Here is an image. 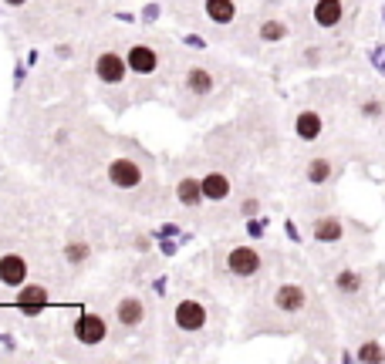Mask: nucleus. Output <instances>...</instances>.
Listing matches in <instances>:
<instances>
[{
    "mask_svg": "<svg viewBox=\"0 0 385 364\" xmlns=\"http://www.w3.org/2000/svg\"><path fill=\"white\" fill-rule=\"evenodd\" d=\"M105 175H108V182L115 189H135L142 182V166L135 159H129V155H118V159L108 162V173Z\"/></svg>",
    "mask_w": 385,
    "mask_h": 364,
    "instance_id": "f257e3e1",
    "label": "nucleus"
},
{
    "mask_svg": "<svg viewBox=\"0 0 385 364\" xmlns=\"http://www.w3.org/2000/svg\"><path fill=\"white\" fill-rule=\"evenodd\" d=\"M95 78L102 85H122L129 78V61L118 51H102L95 58Z\"/></svg>",
    "mask_w": 385,
    "mask_h": 364,
    "instance_id": "f03ea898",
    "label": "nucleus"
},
{
    "mask_svg": "<svg viewBox=\"0 0 385 364\" xmlns=\"http://www.w3.org/2000/svg\"><path fill=\"white\" fill-rule=\"evenodd\" d=\"M173 321L179 330H186V334H196V330H203L206 321H210V314H206V307L200 304V300H179L173 310Z\"/></svg>",
    "mask_w": 385,
    "mask_h": 364,
    "instance_id": "7ed1b4c3",
    "label": "nucleus"
},
{
    "mask_svg": "<svg viewBox=\"0 0 385 364\" xmlns=\"http://www.w3.org/2000/svg\"><path fill=\"white\" fill-rule=\"evenodd\" d=\"M108 337V324H105V317H98V314H78L75 321V341L85 347H95L102 344Z\"/></svg>",
    "mask_w": 385,
    "mask_h": 364,
    "instance_id": "20e7f679",
    "label": "nucleus"
},
{
    "mask_svg": "<svg viewBox=\"0 0 385 364\" xmlns=\"http://www.w3.org/2000/svg\"><path fill=\"white\" fill-rule=\"evenodd\" d=\"M260 267H264V260H260V253L253 247H233L227 253V270L233 277H253Z\"/></svg>",
    "mask_w": 385,
    "mask_h": 364,
    "instance_id": "39448f33",
    "label": "nucleus"
},
{
    "mask_svg": "<svg viewBox=\"0 0 385 364\" xmlns=\"http://www.w3.org/2000/svg\"><path fill=\"white\" fill-rule=\"evenodd\" d=\"M0 284L10 290H20L27 284V260L20 253H4L0 256Z\"/></svg>",
    "mask_w": 385,
    "mask_h": 364,
    "instance_id": "423d86ee",
    "label": "nucleus"
},
{
    "mask_svg": "<svg viewBox=\"0 0 385 364\" xmlns=\"http://www.w3.org/2000/svg\"><path fill=\"white\" fill-rule=\"evenodd\" d=\"M48 304H51V293H48L44 287H38V284H24V287H20L18 310L24 314V317H38V314H44Z\"/></svg>",
    "mask_w": 385,
    "mask_h": 364,
    "instance_id": "0eeeda50",
    "label": "nucleus"
},
{
    "mask_svg": "<svg viewBox=\"0 0 385 364\" xmlns=\"http://www.w3.org/2000/svg\"><path fill=\"white\" fill-rule=\"evenodd\" d=\"M125 61H129V71L132 75H155V68H159V54H155V48H149V44H132Z\"/></svg>",
    "mask_w": 385,
    "mask_h": 364,
    "instance_id": "6e6552de",
    "label": "nucleus"
},
{
    "mask_svg": "<svg viewBox=\"0 0 385 364\" xmlns=\"http://www.w3.org/2000/svg\"><path fill=\"white\" fill-rule=\"evenodd\" d=\"M311 17H314V24H318V27L331 31V27H338V24H342V17H345V3H342V0H314Z\"/></svg>",
    "mask_w": 385,
    "mask_h": 364,
    "instance_id": "1a4fd4ad",
    "label": "nucleus"
},
{
    "mask_svg": "<svg viewBox=\"0 0 385 364\" xmlns=\"http://www.w3.org/2000/svg\"><path fill=\"white\" fill-rule=\"evenodd\" d=\"M274 304H277V310H284V314H298L301 307L308 304V293H304V287H298V284H281L277 293H274Z\"/></svg>",
    "mask_w": 385,
    "mask_h": 364,
    "instance_id": "9d476101",
    "label": "nucleus"
},
{
    "mask_svg": "<svg viewBox=\"0 0 385 364\" xmlns=\"http://www.w3.org/2000/svg\"><path fill=\"white\" fill-rule=\"evenodd\" d=\"M321 132H325V122H321L318 112H311V108L298 112V118H294V135H298L301 142H318Z\"/></svg>",
    "mask_w": 385,
    "mask_h": 364,
    "instance_id": "9b49d317",
    "label": "nucleus"
},
{
    "mask_svg": "<svg viewBox=\"0 0 385 364\" xmlns=\"http://www.w3.org/2000/svg\"><path fill=\"white\" fill-rule=\"evenodd\" d=\"M311 236H314L318 243H338V240H345V226H342L338 216H325V219H314Z\"/></svg>",
    "mask_w": 385,
    "mask_h": 364,
    "instance_id": "f8f14e48",
    "label": "nucleus"
},
{
    "mask_svg": "<svg viewBox=\"0 0 385 364\" xmlns=\"http://www.w3.org/2000/svg\"><path fill=\"white\" fill-rule=\"evenodd\" d=\"M115 317L122 327H139L142 321H146V307H142V300L139 297H122L115 307Z\"/></svg>",
    "mask_w": 385,
    "mask_h": 364,
    "instance_id": "ddd939ff",
    "label": "nucleus"
},
{
    "mask_svg": "<svg viewBox=\"0 0 385 364\" xmlns=\"http://www.w3.org/2000/svg\"><path fill=\"white\" fill-rule=\"evenodd\" d=\"M200 182H203V196H206V199H210V203H220V199H227V196H230V175L227 173H206L203 175V179H200Z\"/></svg>",
    "mask_w": 385,
    "mask_h": 364,
    "instance_id": "4468645a",
    "label": "nucleus"
},
{
    "mask_svg": "<svg viewBox=\"0 0 385 364\" xmlns=\"http://www.w3.org/2000/svg\"><path fill=\"white\" fill-rule=\"evenodd\" d=\"M213 88H216V81H213V75L206 68H190L186 71V92L190 95L206 98V95H213Z\"/></svg>",
    "mask_w": 385,
    "mask_h": 364,
    "instance_id": "2eb2a0df",
    "label": "nucleus"
},
{
    "mask_svg": "<svg viewBox=\"0 0 385 364\" xmlns=\"http://www.w3.org/2000/svg\"><path fill=\"white\" fill-rule=\"evenodd\" d=\"M176 199L183 203V206H200L206 196H203V182L200 179H190V175H183L179 182H176Z\"/></svg>",
    "mask_w": 385,
    "mask_h": 364,
    "instance_id": "dca6fc26",
    "label": "nucleus"
},
{
    "mask_svg": "<svg viewBox=\"0 0 385 364\" xmlns=\"http://www.w3.org/2000/svg\"><path fill=\"white\" fill-rule=\"evenodd\" d=\"M362 287H365V280H362L358 270L345 267L335 273V290H338V293H362Z\"/></svg>",
    "mask_w": 385,
    "mask_h": 364,
    "instance_id": "f3484780",
    "label": "nucleus"
},
{
    "mask_svg": "<svg viewBox=\"0 0 385 364\" xmlns=\"http://www.w3.org/2000/svg\"><path fill=\"white\" fill-rule=\"evenodd\" d=\"M203 7H206V17H210L213 24H230V20L237 17V3H233V0H206Z\"/></svg>",
    "mask_w": 385,
    "mask_h": 364,
    "instance_id": "a211bd4d",
    "label": "nucleus"
},
{
    "mask_svg": "<svg viewBox=\"0 0 385 364\" xmlns=\"http://www.w3.org/2000/svg\"><path fill=\"white\" fill-rule=\"evenodd\" d=\"M304 179H308L311 186H325L328 179H331V159H311L308 169H304Z\"/></svg>",
    "mask_w": 385,
    "mask_h": 364,
    "instance_id": "6ab92c4d",
    "label": "nucleus"
},
{
    "mask_svg": "<svg viewBox=\"0 0 385 364\" xmlns=\"http://www.w3.org/2000/svg\"><path fill=\"white\" fill-rule=\"evenodd\" d=\"M260 41H267V44H277V41H284L288 38V24L284 20H277V17H270V20H264L260 24Z\"/></svg>",
    "mask_w": 385,
    "mask_h": 364,
    "instance_id": "aec40b11",
    "label": "nucleus"
},
{
    "mask_svg": "<svg viewBox=\"0 0 385 364\" xmlns=\"http://www.w3.org/2000/svg\"><path fill=\"white\" fill-rule=\"evenodd\" d=\"M88 256H92V247H88V243H81V240H75V243H68V247H64V260H68L71 267L88 263Z\"/></svg>",
    "mask_w": 385,
    "mask_h": 364,
    "instance_id": "412c9836",
    "label": "nucleus"
},
{
    "mask_svg": "<svg viewBox=\"0 0 385 364\" xmlns=\"http://www.w3.org/2000/svg\"><path fill=\"white\" fill-rule=\"evenodd\" d=\"M355 358H358V361H365V364H372V361H382L385 351H382L379 341H365V344L358 347V354H355Z\"/></svg>",
    "mask_w": 385,
    "mask_h": 364,
    "instance_id": "4be33fe9",
    "label": "nucleus"
},
{
    "mask_svg": "<svg viewBox=\"0 0 385 364\" xmlns=\"http://www.w3.org/2000/svg\"><path fill=\"white\" fill-rule=\"evenodd\" d=\"M267 230H270L267 216H247V236H251V240H260Z\"/></svg>",
    "mask_w": 385,
    "mask_h": 364,
    "instance_id": "5701e85b",
    "label": "nucleus"
},
{
    "mask_svg": "<svg viewBox=\"0 0 385 364\" xmlns=\"http://www.w3.org/2000/svg\"><path fill=\"white\" fill-rule=\"evenodd\" d=\"M368 64L385 78V44H372V48H368Z\"/></svg>",
    "mask_w": 385,
    "mask_h": 364,
    "instance_id": "b1692460",
    "label": "nucleus"
},
{
    "mask_svg": "<svg viewBox=\"0 0 385 364\" xmlns=\"http://www.w3.org/2000/svg\"><path fill=\"white\" fill-rule=\"evenodd\" d=\"M162 17V7H159V3H146V7H142V14H139V20H142V24H155V20Z\"/></svg>",
    "mask_w": 385,
    "mask_h": 364,
    "instance_id": "393cba45",
    "label": "nucleus"
},
{
    "mask_svg": "<svg viewBox=\"0 0 385 364\" xmlns=\"http://www.w3.org/2000/svg\"><path fill=\"white\" fill-rule=\"evenodd\" d=\"M358 112H362L365 118H379L385 108H382V101H379V98H368V101H362V108H358Z\"/></svg>",
    "mask_w": 385,
    "mask_h": 364,
    "instance_id": "a878e982",
    "label": "nucleus"
},
{
    "mask_svg": "<svg viewBox=\"0 0 385 364\" xmlns=\"http://www.w3.org/2000/svg\"><path fill=\"white\" fill-rule=\"evenodd\" d=\"M186 230H179L176 223H162V226H155V233H153V240H159V236H183Z\"/></svg>",
    "mask_w": 385,
    "mask_h": 364,
    "instance_id": "bb28decb",
    "label": "nucleus"
},
{
    "mask_svg": "<svg viewBox=\"0 0 385 364\" xmlns=\"http://www.w3.org/2000/svg\"><path fill=\"white\" fill-rule=\"evenodd\" d=\"M183 44L192 48V51H206V41L200 38V34H183Z\"/></svg>",
    "mask_w": 385,
    "mask_h": 364,
    "instance_id": "cd10ccee",
    "label": "nucleus"
},
{
    "mask_svg": "<svg viewBox=\"0 0 385 364\" xmlns=\"http://www.w3.org/2000/svg\"><path fill=\"white\" fill-rule=\"evenodd\" d=\"M27 68H31V64H27V61H24V64H14V88H20V85H24V81H27Z\"/></svg>",
    "mask_w": 385,
    "mask_h": 364,
    "instance_id": "c85d7f7f",
    "label": "nucleus"
},
{
    "mask_svg": "<svg viewBox=\"0 0 385 364\" xmlns=\"http://www.w3.org/2000/svg\"><path fill=\"white\" fill-rule=\"evenodd\" d=\"M240 212H244V216H260V203H257V199H244V203H240Z\"/></svg>",
    "mask_w": 385,
    "mask_h": 364,
    "instance_id": "c756f323",
    "label": "nucleus"
},
{
    "mask_svg": "<svg viewBox=\"0 0 385 364\" xmlns=\"http://www.w3.org/2000/svg\"><path fill=\"white\" fill-rule=\"evenodd\" d=\"M284 233H288L290 243H301V230H298V223H290L288 219V223H284Z\"/></svg>",
    "mask_w": 385,
    "mask_h": 364,
    "instance_id": "7c9ffc66",
    "label": "nucleus"
},
{
    "mask_svg": "<svg viewBox=\"0 0 385 364\" xmlns=\"http://www.w3.org/2000/svg\"><path fill=\"white\" fill-rule=\"evenodd\" d=\"M166 287H169V280H166V277H155V280H153V293H155V297H166Z\"/></svg>",
    "mask_w": 385,
    "mask_h": 364,
    "instance_id": "2f4dec72",
    "label": "nucleus"
},
{
    "mask_svg": "<svg viewBox=\"0 0 385 364\" xmlns=\"http://www.w3.org/2000/svg\"><path fill=\"white\" fill-rule=\"evenodd\" d=\"M149 240H153V236H139V240H135V249H139V253H146V249L153 247Z\"/></svg>",
    "mask_w": 385,
    "mask_h": 364,
    "instance_id": "473e14b6",
    "label": "nucleus"
},
{
    "mask_svg": "<svg viewBox=\"0 0 385 364\" xmlns=\"http://www.w3.org/2000/svg\"><path fill=\"white\" fill-rule=\"evenodd\" d=\"M0 344L7 347V351H14V347H18V344H14V337H10V334H0Z\"/></svg>",
    "mask_w": 385,
    "mask_h": 364,
    "instance_id": "72a5a7b5",
    "label": "nucleus"
},
{
    "mask_svg": "<svg viewBox=\"0 0 385 364\" xmlns=\"http://www.w3.org/2000/svg\"><path fill=\"white\" fill-rule=\"evenodd\" d=\"M115 17H118V20H125V24H135V17H132V14H125V10H118Z\"/></svg>",
    "mask_w": 385,
    "mask_h": 364,
    "instance_id": "f704fd0d",
    "label": "nucleus"
},
{
    "mask_svg": "<svg viewBox=\"0 0 385 364\" xmlns=\"http://www.w3.org/2000/svg\"><path fill=\"white\" fill-rule=\"evenodd\" d=\"M4 3H7V7H24L27 0H4Z\"/></svg>",
    "mask_w": 385,
    "mask_h": 364,
    "instance_id": "c9c22d12",
    "label": "nucleus"
},
{
    "mask_svg": "<svg viewBox=\"0 0 385 364\" xmlns=\"http://www.w3.org/2000/svg\"><path fill=\"white\" fill-rule=\"evenodd\" d=\"M382 24H385V3H382Z\"/></svg>",
    "mask_w": 385,
    "mask_h": 364,
    "instance_id": "e433bc0d",
    "label": "nucleus"
}]
</instances>
